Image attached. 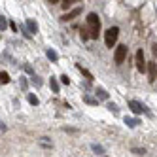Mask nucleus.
<instances>
[{"mask_svg": "<svg viewBox=\"0 0 157 157\" xmlns=\"http://www.w3.org/2000/svg\"><path fill=\"white\" fill-rule=\"evenodd\" d=\"M27 29L30 30V34H36V32H38V23L34 19H29L27 21Z\"/></svg>", "mask_w": 157, "mask_h": 157, "instance_id": "obj_7", "label": "nucleus"}, {"mask_svg": "<svg viewBox=\"0 0 157 157\" xmlns=\"http://www.w3.org/2000/svg\"><path fill=\"white\" fill-rule=\"evenodd\" d=\"M80 13H82V8H74L72 12H68V13H64V15H63L61 19H63V21H72L74 17H78V15H80Z\"/></svg>", "mask_w": 157, "mask_h": 157, "instance_id": "obj_6", "label": "nucleus"}, {"mask_svg": "<svg viewBox=\"0 0 157 157\" xmlns=\"http://www.w3.org/2000/svg\"><path fill=\"white\" fill-rule=\"evenodd\" d=\"M49 2H51V4H59V2H61V0H49Z\"/></svg>", "mask_w": 157, "mask_h": 157, "instance_id": "obj_25", "label": "nucleus"}, {"mask_svg": "<svg viewBox=\"0 0 157 157\" xmlns=\"http://www.w3.org/2000/svg\"><path fill=\"white\" fill-rule=\"evenodd\" d=\"M49 87L53 89V93H59V82L55 80V78H51V80H49Z\"/></svg>", "mask_w": 157, "mask_h": 157, "instance_id": "obj_12", "label": "nucleus"}, {"mask_svg": "<svg viewBox=\"0 0 157 157\" xmlns=\"http://www.w3.org/2000/svg\"><path fill=\"white\" fill-rule=\"evenodd\" d=\"M76 68H78V70H80V72H82V74H83L85 78H89V80H91V78H93V76H91V74H89V72H87L85 68H82V64H76Z\"/></svg>", "mask_w": 157, "mask_h": 157, "instance_id": "obj_16", "label": "nucleus"}, {"mask_svg": "<svg viewBox=\"0 0 157 157\" xmlns=\"http://www.w3.org/2000/svg\"><path fill=\"white\" fill-rule=\"evenodd\" d=\"M46 55H48V59H49L51 63H57V61H59V55H57V51H55V49H51V48L46 51Z\"/></svg>", "mask_w": 157, "mask_h": 157, "instance_id": "obj_8", "label": "nucleus"}, {"mask_svg": "<svg viewBox=\"0 0 157 157\" xmlns=\"http://www.w3.org/2000/svg\"><path fill=\"white\" fill-rule=\"evenodd\" d=\"M95 93H97V97H98L100 100H106V98H108V93L104 91L102 87H97V91H95Z\"/></svg>", "mask_w": 157, "mask_h": 157, "instance_id": "obj_11", "label": "nucleus"}, {"mask_svg": "<svg viewBox=\"0 0 157 157\" xmlns=\"http://www.w3.org/2000/svg\"><path fill=\"white\" fill-rule=\"evenodd\" d=\"M87 27H89V38H98V32H100V19L97 13H89L87 15Z\"/></svg>", "mask_w": 157, "mask_h": 157, "instance_id": "obj_1", "label": "nucleus"}, {"mask_svg": "<svg viewBox=\"0 0 157 157\" xmlns=\"http://www.w3.org/2000/svg\"><path fill=\"white\" fill-rule=\"evenodd\" d=\"M117 36H119V29L117 27H110L106 32H104V42L108 48H114V44L117 42Z\"/></svg>", "mask_w": 157, "mask_h": 157, "instance_id": "obj_2", "label": "nucleus"}, {"mask_svg": "<svg viewBox=\"0 0 157 157\" xmlns=\"http://www.w3.org/2000/svg\"><path fill=\"white\" fill-rule=\"evenodd\" d=\"M129 108H131V112H132V114H136V116H138V114H142V112L150 116V110L146 108L142 102H138V100H129Z\"/></svg>", "mask_w": 157, "mask_h": 157, "instance_id": "obj_3", "label": "nucleus"}, {"mask_svg": "<svg viewBox=\"0 0 157 157\" xmlns=\"http://www.w3.org/2000/svg\"><path fill=\"white\" fill-rule=\"evenodd\" d=\"M72 4H74V0H64V2H63V8L66 10V8H70Z\"/></svg>", "mask_w": 157, "mask_h": 157, "instance_id": "obj_23", "label": "nucleus"}, {"mask_svg": "<svg viewBox=\"0 0 157 157\" xmlns=\"http://www.w3.org/2000/svg\"><path fill=\"white\" fill-rule=\"evenodd\" d=\"M61 82H63L64 85H68V83H70V80H68V76H66V74H63V76H61Z\"/></svg>", "mask_w": 157, "mask_h": 157, "instance_id": "obj_22", "label": "nucleus"}, {"mask_svg": "<svg viewBox=\"0 0 157 157\" xmlns=\"http://www.w3.org/2000/svg\"><path fill=\"white\" fill-rule=\"evenodd\" d=\"M136 68H138V72L146 70V61H144V51L142 49L136 51Z\"/></svg>", "mask_w": 157, "mask_h": 157, "instance_id": "obj_5", "label": "nucleus"}, {"mask_svg": "<svg viewBox=\"0 0 157 157\" xmlns=\"http://www.w3.org/2000/svg\"><path fill=\"white\" fill-rule=\"evenodd\" d=\"M132 153H134V155H146V150H144V148H142V150H140V148H134Z\"/></svg>", "mask_w": 157, "mask_h": 157, "instance_id": "obj_21", "label": "nucleus"}, {"mask_svg": "<svg viewBox=\"0 0 157 157\" xmlns=\"http://www.w3.org/2000/svg\"><path fill=\"white\" fill-rule=\"evenodd\" d=\"M21 87H23V89H27V87H29V83H27L25 78H21Z\"/></svg>", "mask_w": 157, "mask_h": 157, "instance_id": "obj_24", "label": "nucleus"}, {"mask_svg": "<svg viewBox=\"0 0 157 157\" xmlns=\"http://www.w3.org/2000/svg\"><path fill=\"white\" fill-rule=\"evenodd\" d=\"M0 83H10V76H8V72H0Z\"/></svg>", "mask_w": 157, "mask_h": 157, "instance_id": "obj_15", "label": "nucleus"}, {"mask_svg": "<svg viewBox=\"0 0 157 157\" xmlns=\"http://www.w3.org/2000/svg\"><path fill=\"white\" fill-rule=\"evenodd\" d=\"M91 150H93L97 155H104V153H106V151H104V148H102L100 144H91Z\"/></svg>", "mask_w": 157, "mask_h": 157, "instance_id": "obj_10", "label": "nucleus"}, {"mask_svg": "<svg viewBox=\"0 0 157 157\" xmlns=\"http://www.w3.org/2000/svg\"><path fill=\"white\" fill-rule=\"evenodd\" d=\"M125 123H127V127H131V129H134V127H136L138 125V119L136 117H125Z\"/></svg>", "mask_w": 157, "mask_h": 157, "instance_id": "obj_9", "label": "nucleus"}, {"mask_svg": "<svg viewBox=\"0 0 157 157\" xmlns=\"http://www.w3.org/2000/svg\"><path fill=\"white\" fill-rule=\"evenodd\" d=\"M150 82H155V64L150 63Z\"/></svg>", "mask_w": 157, "mask_h": 157, "instance_id": "obj_14", "label": "nucleus"}, {"mask_svg": "<svg viewBox=\"0 0 157 157\" xmlns=\"http://www.w3.org/2000/svg\"><path fill=\"white\" fill-rule=\"evenodd\" d=\"M8 29V21H6V17H0V30H6Z\"/></svg>", "mask_w": 157, "mask_h": 157, "instance_id": "obj_18", "label": "nucleus"}, {"mask_svg": "<svg viewBox=\"0 0 157 157\" xmlns=\"http://www.w3.org/2000/svg\"><path fill=\"white\" fill-rule=\"evenodd\" d=\"M23 68H25V72H27L29 76H34V70H32V66H30V64H25Z\"/></svg>", "mask_w": 157, "mask_h": 157, "instance_id": "obj_20", "label": "nucleus"}, {"mask_svg": "<svg viewBox=\"0 0 157 157\" xmlns=\"http://www.w3.org/2000/svg\"><path fill=\"white\" fill-rule=\"evenodd\" d=\"M108 110L112 112V114H117V112H119V108H117L114 102H110V104H108Z\"/></svg>", "mask_w": 157, "mask_h": 157, "instance_id": "obj_19", "label": "nucleus"}, {"mask_svg": "<svg viewBox=\"0 0 157 157\" xmlns=\"http://www.w3.org/2000/svg\"><path fill=\"white\" fill-rule=\"evenodd\" d=\"M83 100H85L87 104H97V98H93L91 95H85V97H83Z\"/></svg>", "mask_w": 157, "mask_h": 157, "instance_id": "obj_17", "label": "nucleus"}, {"mask_svg": "<svg viewBox=\"0 0 157 157\" xmlns=\"http://www.w3.org/2000/svg\"><path fill=\"white\" fill-rule=\"evenodd\" d=\"M29 102H30L32 106H38L40 100H38V97H36V95H32V93H30V95H29Z\"/></svg>", "mask_w": 157, "mask_h": 157, "instance_id": "obj_13", "label": "nucleus"}, {"mask_svg": "<svg viewBox=\"0 0 157 157\" xmlns=\"http://www.w3.org/2000/svg\"><path fill=\"white\" fill-rule=\"evenodd\" d=\"M125 57H127V46H117L116 48V53H114L116 64H121L123 61H125Z\"/></svg>", "mask_w": 157, "mask_h": 157, "instance_id": "obj_4", "label": "nucleus"}]
</instances>
